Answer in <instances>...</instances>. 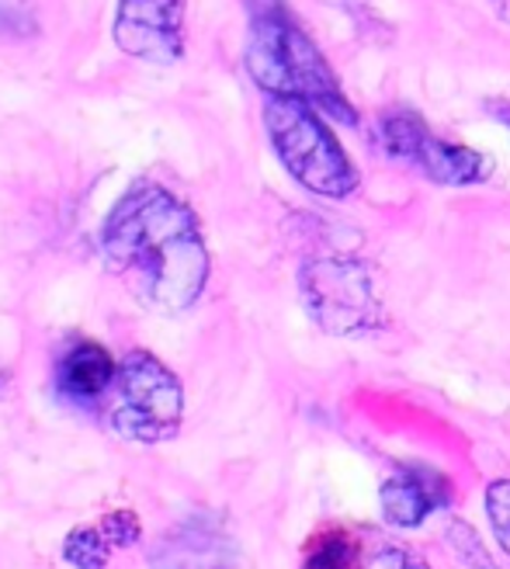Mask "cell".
<instances>
[{
  "mask_svg": "<svg viewBox=\"0 0 510 569\" xmlns=\"http://www.w3.org/2000/svg\"><path fill=\"white\" fill-rule=\"evenodd\" d=\"M108 271L153 312H188L209 281V250L194 212L157 184L129 191L101 230Z\"/></svg>",
  "mask_w": 510,
  "mask_h": 569,
  "instance_id": "obj_1",
  "label": "cell"
},
{
  "mask_svg": "<svg viewBox=\"0 0 510 569\" xmlns=\"http://www.w3.org/2000/svg\"><path fill=\"white\" fill-rule=\"evenodd\" d=\"M247 70L264 94L299 98L348 126L358 122L351 101L344 98L330 63L323 60V52L278 4H268L253 14Z\"/></svg>",
  "mask_w": 510,
  "mask_h": 569,
  "instance_id": "obj_2",
  "label": "cell"
},
{
  "mask_svg": "<svg viewBox=\"0 0 510 569\" xmlns=\"http://www.w3.org/2000/svg\"><path fill=\"white\" fill-rule=\"evenodd\" d=\"M264 126L274 153L302 188L323 198H348L358 188V170L320 119V108L299 98L268 94Z\"/></svg>",
  "mask_w": 510,
  "mask_h": 569,
  "instance_id": "obj_3",
  "label": "cell"
},
{
  "mask_svg": "<svg viewBox=\"0 0 510 569\" xmlns=\"http://www.w3.org/2000/svg\"><path fill=\"white\" fill-rule=\"evenodd\" d=\"M108 420L116 435L139 445H157L181 431L184 389L170 368L150 351H129L111 382Z\"/></svg>",
  "mask_w": 510,
  "mask_h": 569,
  "instance_id": "obj_4",
  "label": "cell"
},
{
  "mask_svg": "<svg viewBox=\"0 0 510 569\" xmlns=\"http://www.w3.org/2000/svg\"><path fill=\"white\" fill-rule=\"evenodd\" d=\"M302 296L313 320L337 337L376 330L382 312L372 292V274L354 261H313L302 268Z\"/></svg>",
  "mask_w": 510,
  "mask_h": 569,
  "instance_id": "obj_5",
  "label": "cell"
},
{
  "mask_svg": "<svg viewBox=\"0 0 510 569\" xmlns=\"http://www.w3.org/2000/svg\"><path fill=\"white\" fill-rule=\"evenodd\" d=\"M379 147L396 157L420 167L423 174L438 184H476L490 178V160L459 142L438 139L413 111H386L379 119Z\"/></svg>",
  "mask_w": 510,
  "mask_h": 569,
  "instance_id": "obj_6",
  "label": "cell"
},
{
  "mask_svg": "<svg viewBox=\"0 0 510 569\" xmlns=\"http://www.w3.org/2000/svg\"><path fill=\"white\" fill-rule=\"evenodd\" d=\"M188 0H119L116 42L147 63H178L184 56Z\"/></svg>",
  "mask_w": 510,
  "mask_h": 569,
  "instance_id": "obj_7",
  "label": "cell"
},
{
  "mask_svg": "<svg viewBox=\"0 0 510 569\" xmlns=\"http://www.w3.org/2000/svg\"><path fill=\"white\" fill-rule=\"evenodd\" d=\"M448 500V482L434 469L407 466L396 479L382 487V510L392 525L413 528L431 515L434 507Z\"/></svg>",
  "mask_w": 510,
  "mask_h": 569,
  "instance_id": "obj_8",
  "label": "cell"
},
{
  "mask_svg": "<svg viewBox=\"0 0 510 569\" xmlns=\"http://www.w3.org/2000/svg\"><path fill=\"white\" fill-rule=\"evenodd\" d=\"M139 535H143V528H139V518L132 510H116V515L101 518L91 528L70 531L63 542V559L77 569H104L111 552L139 542Z\"/></svg>",
  "mask_w": 510,
  "mask_h": 569,
  "instance_id": "obj_9",
  "label": "cell"
},
{
  "mask_svg": "<svg viewBox=\"0 0 510 569\" xmlns=\"http://www.w3.org/2000/svg\"><path fill=\"white\" fill-rule=\"evenodd\" d=\"M119 365L101 345L94 340H83V345L70 348L60 361V372H56V386L73 403H94L101 396H108L111 382H116Z\"/></svg>",
  "mask_w": 510,
  "mask_h": 569,
  "instance_id": "obj_10",
  "label": "cell"
},
{
  "mask_svg": "<svg viewBox=\"0 0 510 569\" xmlns=\"http://www.w3.org/2000/svg\"><path fill=\"white\" fill-rule=\"evenodd\" d=\"M302 569H358V546L344 531H327L309 546Z\"/></svg>",
  "mask_w": 510,
  "mask_h": 569,
  "instance_id": "obj_11",
  "label": "cell"
},
{
  "mask_svg": "<svg viewBox=\"0 0 510 569\" xmlns=\"http://www.w3.org/2000/svg\"><path fill=\"white\" fill-rule=\"evenodd\" d=\"M487 515H490V525H493V535H497L500 549L510 559V479L490 482V490H487Z\"/></svg>",
  "mask_w": 510,
  "mask_h": 569,
  "instance_id": "obj_12",
  "label": "cell"
},
{
  "mask_svg": "<svg viewBox=\"0 0 510 569\" xmlns=\"http://www.w3.org/2000/svg\"><path fill=\"white\" fill-rule=\"evenodd\" d=\"M0 32H21V8L11 4V0H0Z\"/></svg>",
  "mask_w": 510,
  "mask_h": 569,
  "instance_id": "obj_13",
  "label": "cell"
},
{
  "mask_svg": "<svg viewBox=\"0 0 510 569\" xmlns=\"http://www.w3.org/2000/svg\"><path fill=\"white\" fill-rule=\"evenodd\" d=\"M497 116L510 126V104H500V111H497Z\"/></svg>",
  "mask_w": 510,
  "mask_h": 569,
  "instance_id": "obj_14",
  "label": "cell"
}]
</instances>
